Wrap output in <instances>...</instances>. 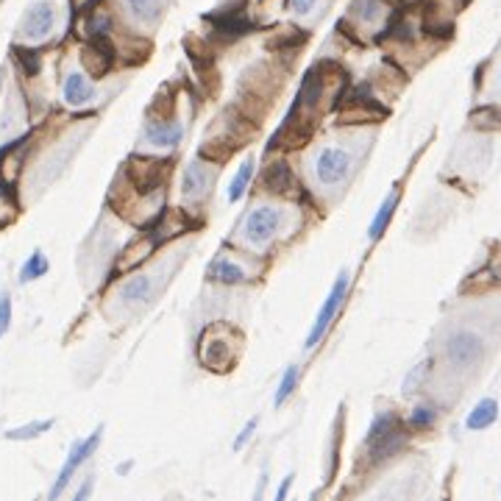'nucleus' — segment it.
Returning a JSON list of instances; mask_svg holds the SVG:
<instances>
[{"mask_svg":"<svg viewBox=\"0 0 501 501\" xmlns=\"http://www.w3.org/2000/svg\"><path fill=\"white\" fill-rule=\"evenodd\" d=\"M348 287H351V273H348V270H340V276L334 279L329 296H326V301L320 303V309H318V315H315L312 329H309V334H306V343H303L306 351H312V348L323 340V334L329 332V326H332L337 309L343 306V301H345V296H348Z\"/></svg>","mask_w":501,"mask_h":501,"instance_id":"obj_1","label":"nucleus"},{"mask_svg":"<svg viewBox=\"0 0 501 501\" xmlns=\"http://www.w3.org/2000/svg\"><path fill=\"white\" fill-rule=\"evenodd\" d=\"M100 437H103V426H98L95 432L90 434L87 440H78V443H72V448H70V454H67L65 465L59 470V476H56V482H53V487H50V499H59L62 493L67 490V485H70V479H72V473L78 470V468L84 465L95 451H98L100 446Z\"/></svg>","mask_w":501,"mask_h":501,"instance_id":"obj_2","label":"nucleus"},{"mask_svg":"<svg viewBox=\"0 0 501 501\" xmlns=\"http://www.w3.org/2000/svg\"><path fill=\"white\" fill-rule=\"evenodd\" d=\"M284 223V215L281 209H273V206H257L254 212H248L245 217V226H242V234L248 242L254 245H265L267 239H273L279 229Z\"/></svg>","mask_w":501,"mask_h":501,"instance_id":"obj_3","label":"nucleus"},{"mask_svg":"<svg viewBox=\"0 0 501 501\" xmlns=\"http://www.w3.org/2000/svg\"><path fill=\"white\" fill-rule=\"evenodd\" d=\"M446 357H448V362L457 367H473L482 362V357H485V343H482V337L473 332H468V329H460V332H454L448 337V343H446Z\"/></svg>","mask_w":501,"mask_h":501,"instance_id":"obj_4","label":"nucleus"},{"mask_svg":"<svg viewBox=\"0 0 501 501\" xmlns=\"http://www.w3.org/2000/svg\"><path fill=\"white\" fill-rule=\"evenodd\" d=\"M351 170V153L345 148H323L315 159V176L323 187L340 184Z\"/></svg>","mask_w":501,"mask_h":501,"instance_id":"obj_5","label":"nucleus"},{"mask_svg":"<svg viewBox=\"0 0 501 501\" xmlns=\"http://www.w3.org/2000/svg\"><path fill=\"white\" fill-rule=\"evenodd\" d=\"M56 26V9L50 0H36L26 9L23 23H20V36L26 39H45Z\"/></svg>","mask_w":501,"mask_h":501,"instance_id":"obj_6","label":"nucleus"},{"mask_svg":"<svg viewBox=\"0 0 501 501\" xmlns=\"http://www.w3.org/2000/svg\"><path fill=\"white\" fill-rule=\"evenodd\" d=\"M145 142H151V145H156V148H176L178 142H181V136H184V129L176 123V120H167V117H159V120H148L145 123Z\"/></svg>","mask_w":501,"mask_h":501,"instance_id":"obj_7","label":"nucleus"},{"mask_svg":"<svg viewBox=\"0 0 501 501\" xmlns=\"http://www.w3.org/2000/svg\"><path fill=\"white\" fill-rule=\"evenodd\" d=\"M209 23L215 26V33H220L223 39H239L251 31V20L245 11H220V14H209Z\"/></svg>","mask_w":501,"mask_h":501,"instance_id":"obj_8","label":"nucleus"},{"mask_svg":"<svg viewBox=\"0 0 501 501\" xmlns=\"http://www.w3.org/2000/svg\"><path fill=\"white\" fill-rule=\"evenodd\" d=\"M206 279L215 281V284H229V287H237V284H245L248 281V273L237 265L234 259H212V265L206 267Z\"/></svg>","mask_w":501,"mask_h":501,"instance_id":"obj_9","label":"nucleus"},{"mask_svg":"<svg viewBox=\"0 0 501 501\" xmlns=\"http://www.w3.org/2000/svg\"><path fill=\"white\" fill-rule=\"evenodd\" d=\"M209 178H206V167L200 162H190L181 173V195L187 200H198L203 198L209 190Z\"/></svg>","mask_w":501,"mask_h":501,"instance_id":"obj_10","label":"nucleus"},{"mask_svg":"<svg viewBox=\"0 0 501 501\" xmlns=\"http://www.w3.org/2000/svg\"><path fill=\"white\" fill-rule=\"evenodd\" d=\"M399 190H393L387 198L379 203V209H376V215H373V220H370V226H367V237H370V242H376V239H382V234L387 232V226H390V220H393V215H396V209H399Z\"/></svg>","mask_w":501,"mask_h":501,"instance_id":"obj_11","label":"nucleus"},{"mask_svg":"<svg viewBox=\"0 0 501 501\" xmlns=\"http://www.w3.org/2000/svg\"><path fill=\"white\" fill-rule=\"evenodd\" d=\"M320 95H323V75H320L318 67H312V70L303 75V81H301L298 103H296V106H298V109H306V112H312V109H318Z\"/></svg>","mask_w":501,"mask_h":501,"instance_id":"obj_12","label":"nucleus"},{"mask_svg":"<svg viewBox=\"0 0 501 501\" xmlns=\"http://www.w3.org/2000/svg\"><path fill=\"white\" fill-rule=\"evenodd\" d=\"M95 98V87L84 72H70L65 78V100L70 106H84Z\"/></svg>","mask_w":501,"mask_h":501,"instance_id":"obj_13","label":"nucleus"},{"mask_svg":"<svg viewBox=\"0 0 501 501\" xmlns=\"http://www.w3.org/2000/svg\"><path fill=\"white\" fill-rule=\"evenodd\" d=\"M496 418H499V401L496 399H482L470 412H468L465 418V426L470 432H482V429H487V426H493L496 424Z\"/></svg>","mask_w":501,"mask_h":501,"instance_id":"obj_14","label":"nucleus"},{"mask_svg":"<svg viewBox=\"0 0 501 501\" xmlns=\"http://www.w3.org/2000/svg\"><path fill=\"white\" fill-rule=\"evenodd\" d=\"M153 296V279L151 276H131L123 287H120V298L126 303H145Z\"/></svg>","mask_w":501,"mask_h":501,"instance_id":"obj_15","label":"nucleus"},{"mask_svg":"<svg viewBox=\"0 0 501 501\" xmlns=\"http://www.w3.org/2000/svg\"><path fill=\"white\" fill-rule=\"evenodd\" d=\"M265 187L270 193H287V190H293L296 187L293 170L284 165V162H273L265 170Z\"/></svg>","mask_w":501,"mask_h":501,"instance_id":"obj_16","label":"nucleus"},{"mask_svg":"<svg viewBox=\"0 0 501 501\" xmlns=\"http://www.w3.org/2000/svg\"><path fill=\"white\" fill-rule=\"evenodd\" d=\"M251 178H254V159L248 156V159L239 165V170L234 173L232 184H229V190H226V198H229V203L242 200V195H245V193H248V187H251Z\"/></svg>","mask_w":501,"mask_h":501,"instance_id":"obj_17","label":"nucleus"},{"mask_svg":"<svg viewBox=\"0 0 501 501\" xmlns=\"http://www.w3.org/2000/svg\"><path fill=\"white\" fill-rule=\"evenodd\" d=\"M298 379H301V367L298 365H287L284 367V373H281V379H279V387H276V393H273V406H284L287 399L296 393V387H298Z\"/></svg>","mask_w":501,"mask_h":501,"instance_id":"obj_18","label":"nucleus"},{"mask_svg":"<svg viewBox=\"0 0 501 501\" xmlns=\"http://www.w3.org/2000/svg\"><path fill=\"white\" fill-rule=\"evenodd\" d=\"M126 6H129L134 20L148 23V26L162 17V0H126Z\"/></svg>","mask_w":501,"mask_h":501,"instance_id":"obj_19","label":"nucleus"},{"mask_svg":"<svg viewBox=\"0 0 501 501\" xmlns=\"http://www.w3.org/2000/svg\"><path fill=\"white\" fill-rule=\"evenodd\" d=\"M48 267H50V262H48V257L36 248L31 257L26 259V265L20 267V284H28V281H36V279H42L45 273H48Z\"/></svg>","mask_w":501,"mask_h":501,"instance_id":"obj_20","label":"nucleus"},{"mask_svg":"<svg viewBox=\"0 0 501 501\" xmlns=\"http://www.w3.org/2000/svg\"><path fill=\"white\" fill-rule=\"evenodd\" d=\"M384 14V0H354L351 3V17L362 23H376Z\"/></svg>","mask_w":501,"mask_h":501,"instance_id":"obj_21","label":"nucleus"},{"mask_svg":"<svg viewBox=\"0 0 501 501\" xmlns=\"http://www.w3.org/2000/svg\"><path fill=\"white\" fill-rule=\"evenodd\" d=\"M48 429H53V418H48V421H33V424H26V426L9 429V432H6V440H33V437L45 434Z\"/></svg>","mask_w":501,"mask_h":501,"instance_id":"obj_22","label":"nucleus"},{"mask_svg":"<svg viewBox=\"0 0 501 501\" xmlns=\"http://www.w3.org/2000/svg\"><path fill=\"white\" fill-rule=\"evenodd\" d=\"M434 421H437V412H434V406H429V404H418L409 412V426L412 429H432Z\"/></svg>","mask_w":501,"mask_h":501,"instance_id":"obj_23","label":"nucleus"},{"mask_svg":"<svg viewBox=\"0 0 501 501\" xmlns=\"http://www.w3.org/2000/svg\"><path fill=\"white\" fill-rule=\"evenodd\" d=\"M109 31H112V17H109V14H103V11L90 14V20H87V33H90V39H106Z\"/></svg>","mask_w":501,"mask_h":501,"instance_id":"obj_24","label":"nucleus"},{"mask_svg":"<svg viewBox=\"0 0 501 501\" xmlns=\"http://www.w3.org/2000/svg\"><path fill=\"white\" fill-rule=\"evenodd\" d=\"M14 59H17V65L23 67V72H26L28 78H33V75L39 72V67H42L39 53H36V50H28V48H14Z\"/></svg>","mask_w":501,"mask_h":501,"instance_id":"obj_25","label":"nucleus"},{"mask_svg":"<svg viewBox=\"0 0 501 501\" xmlns=\"http://www.w3.org/2000/svg\"><path fill=\"white\" fill-rule=\"evenodd\" d=\"M257 426H259V418H251L242 429H239V434H237V440H234V451H242L245 448V443L254 437V432H257Z\"/></svg>","mask_w":501,"mask_h":501,"instance_id":"obj_26","label":"nucleus"},{"mask_svg":"<svg viewBox=\"0 0 501 501\" xmlns=\"http://www.w3.org/2000/svg\"><path fill=\"white\" fill-rule=\"evenodd\" d=\"M9 326H11V298L9 293H3L0 296V337L9 332Z\"/></svg>","mask_w":501,"mask_h":501,"instance_id":"obj_27","label":"nucleus"},{"mask_svg":"<svg viewBox=\"0 0 501 501\" xmlns=\"http://www.w3.org/2000/svg\"><path fill=\"white\" fill-rule=\"evenodd\" d=\"M315 3H318V0H290V9H293L296 14H309V11L315 9Z\"/></svg>","mask_w":501,"mask_h":501,"instance_id":"obj_28","label":"nucleus"},{"mask_svg":"<svg viewBox=\"0 0 501 501\" xmlns=\"http://www.w3.org/2000/svg\"><path fill=\"white\" fill-rule=\"evenodd\" d=\"M290 485H293V473H287V476L281 479V485H279V490H276V501L287 499V493H290Z\"/></svg>","mask_w":501,"mask_h":501,"instance_id":"obj_29","label":"nucleus"},{"mask_svg":"<svg viewBox=\"0 0 501 501\" xmlns=\"http://www.w3.org/2000/svg\"><path fill=\"white\" fill-rule=\"evenodd\" d=\"M421 373H424V365H418L409 373V379H404V393H412V387H415V382L421 379Z\"/></svg>","mask_w":501,"mask_h":501,"instance_id":"obj_30","label":"nucleus"},{"mask_svg":"<svg viewBox=\"0 0 501 501\" xmlns=\"http://www.w3.org/2000/svg\"><path fill=\"white\" fill-rule=\"evenodd\" d=\"M90 493H92V479H87V482H84V485H81V487L75 490V496H72V499H75V501H84L87 496H90Z\"/></svg>","mask_w":501,"mask_h":501,"instance_id":"obj_31","label":"nucleus"},{"mask_svg":"<svg viewBox=\"0 0 501 501\" xmlns=\"http://www.w3.org/2000/svg\"><path fill=\"white\" fill-rule=\"evenodd\" d=\"M131 470V463H123V465L117 468V473H129Z\"/></svg>","mask_w":501,"mask_h":501,"instance_id":"obj_32","label":"nucleus"}]
</instances>
